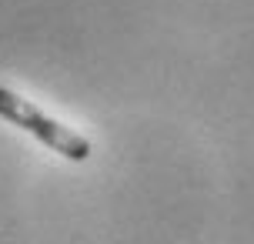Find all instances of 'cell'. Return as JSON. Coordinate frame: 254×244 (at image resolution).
I'll use <instances>...</instances> for the list:
<instances>
[{"mask_svg": "<svg viewBox=\"0 0 254 244\" xmlns=\"http://www.w3.org/2000/svg\"><path fill=\"white\" fill-rule=\"evenodd\" d=\"M0 117H7L10 124L30 130L37 141H44L51 151L64 154L67 161H87L90 157V141L87 137H80L77 130L51 121L47 114H40L34 104H27L24 97H17V94H10V90H3V87H0Z\"/></svg>", "mask_w": 254, "mask_h": 244, "instance_id": "obj_1", "label": "cell"}]
</instances>
